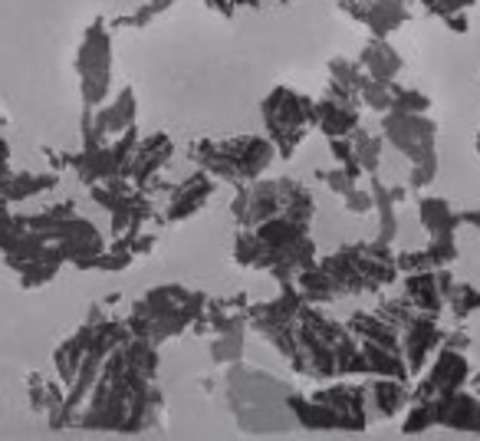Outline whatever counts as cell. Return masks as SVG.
<instances>
[{"mask_svg": "<svg viewBox=\"0 0 480 441\" xmlns=\"http://www.w3.org/2000/svg\"><path fill=\"white\" fill-rule=\"evenodd\" d=\"M464 379H467V359H464V353L445 349V353L437 356V363L431 366L428 379L421 382L418 398L421 402H435L441 396H451V392L461 389Z\"/></svg>", "mask_w": 480, "mask_h": 441, "instance_id": "5b68a950", "label": "cell"}, {"mask_svg": "<svg viewBox=\"0 0 480 441\" xmlns=\"http://www.w3.org/2000/svg\"><path fill=\"white\" fill-rule=\"evenodd\" d=\"M382 132L412 162L435 155V122H428L421 113H388Z\"/></svg>", "mask_w": 480, "mask_h": 441, "instance_id": "7a4b0ae2", "label": "cell"}, {"mask_svg": "<svg viewBox=\"0 0 480 441\" xmlns=\"http://www.w3.org/2000/svg\"><path fill=\"white\" fill-rule=\"evenodd\" d=\"M339 7L349 17L359 20V24L372 26L375 36H388L408 20V4L405 0H339Z\"/></svg>", "mask_w": 480, "mask_h": 441, "instance_id": "3957f363", "label": "cell"}, {"mask_svg": "<svg viewBox=\"0 0 480 441\" xmlns=\"http://www.w3.org/2000/svg\"><path fill=\"white\" fill-rule=\"evenodd\" d=\"M211 191H215V182H211L205 172L191 175L188 182H181L178 188H175L168 217H172V221H178V217H188L191 211H197L207 198H211Z\"/></svg>", "mask_w": 480, "mask_h": 441, "instance_id": "52a82bcc", "label": "cell"}, {"mask_svg": "<svg viewBox=\"0 0 480 441\" xmlns=\"http://www.w3.org/2000/svg\"><path fill=\"white\" fill-rule=\"evenodd\" d=\"M421 221H425V227H431V234H435V237H441V234H451V227H455L461 217L447 208V201L425 198V201H421Z\"/></svg>", "mask_w": 480, "mask_h": 441, "instance_id": "9c48e42d", "label": "cell"}, {"mask_svg": "<svg viewBox=\"0 0 480 441\" xmlns=\"http://www.w3.org/2000/svg\"><path fill=\"white\" fill-rule=\"evenodd\" d=\"M447 303H451V310H455L457 316H467V313L480 306V294L467 284H455L451 286V294H447Z\"/></svg>", "mask_w": 480, "mask_h": 441, "instance_id": "30bf717a", "label": "cell"}, {"mask_svg": "<svg viewBox=\"0 0 480 441\" xmlns=\"http://www.w3.org/2000/svg\"><path fill=\"white\" fill-rule=\"evenodd\" d=\"M355 99H359V95H349V93H343V89L329 86V93L316 103V125L326 132L329 139L349 135V132L359 125Z\"/></svg>", "mask_w": 480, "mask_h": 441, "instance_id": "277c9868", "label": "cell"}, {"mask_svg": "<svg viewBox=\"0 0 480 441\" xmlns=\"http://www.w3.org/2000/svg\"><path fill=\"white\" fill-rule=\"evenodd\" d=\"M477 148H480V142H477Z\"/></svg>", "mask_w": 480, "mask_h": 441, "instance_id": "4fadbf2b", "label": "cell"}, {"mask_svg": "<svg viewBox=\"0 0 480 441\" xmlns=\"http://www.w3.org/2000/svg\"><path fill=\"white\" fill-rule=\"evenodd\" d=\"M431 105L428 95H421L418 89H395V103H392V113H425Z\"/></svg>", "mask_w": 480, "mask_h": 441, "instance_id": "8fae6325", "label": "cell"}, {"mask_svg": "<svg viewBox=\"0 0 480 441\" xmlns=\"http://www.w3.org/2000/svg\"><path fill=\"white\" fill-rule=\"evenodd\" d=\"M264 119L274 135V148L280 155H293V145L303 142L306 129L316 122V103H309L306 95H296L293 89L280 86L266 95Z\"/></svg>", "mask_w": 480, "mask_h": 441, "instance_id": "6da1fadb", "label": "cell"}, {"mask_svg": "<svg viewBox=\"0 0 480 441\" xmlns=\"http://www.w3.org/2000/svg\"><path fill=\"white\" fill-rule=\"evenodd\" d=\"M365 398H372V406H375L378 416H395L398 408L405 406V398H408V389H405V382L395 376V379H378L375 386H372L369 392H365Z\"/></svg>", "mask_w": 480, "mask_h": 441, "instance_id": "ba28073f", "label": "cell"}, {"mask_svg": "<svg viewBox=\"0 0 480 441\" xmlns=\"http://www.w3.org/2000/svg\"><path fill=\"white\" fill-rule=\"evenodd\" d=\"M359 63L372 79H385V83H395V76L402 73V56H398V50H395L392 44H385L382 36H375V40L365 44Z\"/></svg>", "mask_w": 480, "mask_h": 441, "instance_id": "8992f818", "label": "cell"}, {"mask_svg": "<svg viewBox=\"0 0 480 441\" xmlns=\"http://www.w3.org/2000/svg\"><path fill=\"white\" fill-rule=\"evenodd\" d=\"M369 205H372V195H365V191H355V188L345 191V208H349V211H355V215H365V211H369Z\"/></svg>", "mask_w": 480, "mask_h": 441, "instance_id": "7c38bea8", "label": "cell"}]
</instances>
